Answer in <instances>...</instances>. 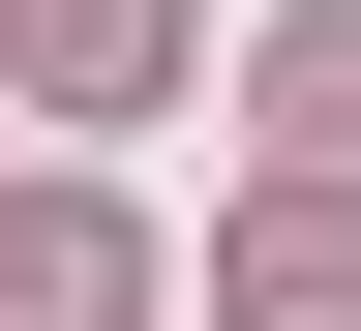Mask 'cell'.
Here are the masks:
<instances>
[{
  "label": "cell",
  "mask_w": 361,
  "mask_h": 331,
  "mask_svg": "<svg viewBox=\"0 0 361 331\" xmlns=\"http://www.w3.org/2000/svg\"><path fill=\"white\" fill-rule=\"evenodd\" d=\"M271 181H361V0L271 30Z\"/></svg>",
  "instance_id": "cell-3"
},
{
  "label": "cell",
  "mask_w": 361,
  "mask_h": 331,
  "mask_svg": "<svg viewBox=\"0 0 361 331\" xmlns=\"http://www.w3.org/2000/svg\"><path fill=\"white\" fill-rule=\"evenodd\" d=\"M241 331H361V241H331V181H301V211H241Z\"/></svg>",
  "instance_id": "cell-4"
},
{
  "label": "cell",
  "mask_w": 361,
  "mask_h": 331,
  "mask_svg": "<svg viewBox=\"0 0 361 331\" xmlns=\"http://www.w3.org/2000/svg\"><path fill=\"white\" fill-rule=\"evenodd\" d=\"M30 90H61V121H151L180 90V0H30Z\"/></svg>",
  "instance_id": "cell-1"
},
{
  "label": "cell",
  "mask_w": 361,
  "mask_h": 331,
  "mask_svg": "<svg viewBox=\"0 0 361 331\" xmlns=\"http://www.w3.org/2000/svg\"><path fill=\"white\" fill-rule=\"evenodd\" d=\"M151 271H121V211H0V331H121Z\"/></svg>",
  "instance_id": "cell-2"
}]
</instances>
